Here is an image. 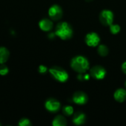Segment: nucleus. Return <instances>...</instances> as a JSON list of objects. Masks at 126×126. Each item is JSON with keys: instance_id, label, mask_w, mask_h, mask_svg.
<instances>
[{"instance_id": "f257e3e1", "label": "nucleus", "mask_w": 126, "mask_h": 126, "mask_svg": "<svg viewBox=\"0 0 126 126\" xmlns=\"http://www.w3.org/2000/svg\"><path fill=\"white\" fill-rule=\"evenodd\" d=\"M71 67L77 73L87 72L90 69V63L88 60L82 55H76L71 61Z\"/></svg>"}, {"instance_id": "f03ea898", "label": "nucleus", "mask_w": 126, "mask_h": 126, "mask_svg": "<svg viewBox=\"0 0 126 126\" xmlns=\"http://www.w3.org/2000/svg\"><path fill=\"white\" fill-rule=\"evenodd\" d=\"M55 35L59 37L62 40L71 39L74 35V30L72 26L65 21H62L57 24L55 29Z\"/></svg>"}, {"instance_id": "7ed1b4c3", "label": "nucleus", "mask_w": 126, "mask_h": 126, "mask_svg": "<svg viewBox=\"0 0 126 126\" xmlns=\"http://www.w3.org/2000/svg\"><path fill=\"white\" fill-rule=\"evenodd\" d=\"M48 72L53 79H55L56 80L60 83H65L69 78V75L68 72L60 66H52L48 69Z\"/></svg>"}, {"instance_id": "20e7f679", "label": "nucleus", "mask_w": 126, "mask_h": 126, "mask_svg": "<svg viewBox=\"0 0 126 126\" xmlns=\"http://www.w3.org/2000/svg\"><path fill=\"white\" fill-rule=\"evenodd\" d=\"M99 18H100V23L102 25L105 27H108V26L109 27L114 22V13L110 10H103L101 11Z\"/></svg>"}, {"instance_id": "39448f33", "label": "nucleus", "mask_w": 126, "mask_h": 126, "mask_svg": "<svg viewBox=\"0 0 126 126\" xmlns=\"http://www.w3.org/2000/svg\"><path fill=\"white\" fill-rule=\"evenodd\" d=\"M90 75L91 77L95 80H102L105 78L106 70L103 66L97 65L90 69Z\"/></svg>"}, {"instance_id": "423d86ee", "label": "nucleus", "mask_w": 126, "mask_h": 126, "mask_svg": "<svg viewBox=\"0 0 126 126\" xmlns=\"http://www.w3.org/2000/svg\"><path fill=\"white\" fill-rule=\"evenodd\" d=\"M63 11L62 7L58 4L52 5L48 10V16L53 21H58L62 18Z\"/></svg>"}, {"instance_id": "0eeeda50", "label": "nucleus", "mask_w": 126, "mask_h": 126, "mask_svg": "<svg viewBox=\"0 0 126 126\" xmlns=\"http://www.w3.org/2000/svg\"><path fill=\"white\" fill-rule=\"evenodd\" d=\"M85 42L90 47H96L100 43V38L99 35L94 32H88L85 37Z\"/></svg>"}, {"instance_id": "6e6552de", "label": "nucleus", "mask_w": 126, "mask_h": 126, "mask_svg": "<svg viewBox=\"0 0 126 126\" xmlns=\"http://www.w3.org/2000/svg\"><path fill=\"white\" fill-rule=\"evenodd\" d=\"M45 107L47 111L51 113H56L61 109V103L59 100L54 98H49L45 103Z\"/></svg>"}, {"instance_id": "1a4fd4ad", "label": "nucleus", "mask_w": 126, "mask_h": 126, "mask_svg": "<svg viewBox=\"0 0 126 126\" xmlns=\"http://www.w3.org/2000/svg\"><path fill=\"white\" fill-rule=\"evenodd\" d=\"M72 100L74 103L79 105V106H82L88 103V97L86 94V93H85L84 92L77 91L73 94Z\"/></svg>"}, {"instance_id": "9d476101", "label": "nucleus", "mask_w": 126, "mask_h": 126, "mask_svg": "<svg viewBox=\"0 0 126 126\" xmlns=\"http://www.w3.org/2000/svg\"><path fill=\"white\" fill-rule=\"evenodd\" d=\"M72 122L76 126H81L85 123L86 122V115L85 113L82 111H77L76 112L72 119Z\"/></svg>"}, {"instance_id": "9b49d317", "label": "nucleus", "mask_w": 126, "mask_h": 126, "mask_svg": "<svg viewBox=\"0 0 126 126\" xmlns=\"http://www.w3.org/2000/svg\"><path fill=\"white\" fill-rule=\"evenodd\" d=\"M39 28L44 31V32H49L50 31L53 27V21L50 19L48 18H43L39 22Z\"/></svg>"}, {"instance_id": "f8f14e48", "label": "nucleus", "mask_w": 126, "mask_h": 126, "mask_svg": "<svg viewBox=\"0 0 126 126\" xmlns=\"http://www.w3.org/2000/svg\"><path fill=\"white\" fill-rule=\"evenodd\" d=\"M114 97L116 101L119 103H123L126 100V90L123 88L117 89L114 94Z\"/></svg>"}, {"instance_id": "ddd939ff", "label": "nucleus", "mask_w": 126, "mask_h": 126, "mask_svg": "<svg viewBox=\"0 0 126 126\" xmlns=\"http://www.w3.org/2000/svg\"><path fill=\"white\" fill-rule=\"evenodd\" d=\"M10 52L5 47H0V64L4 63L9 58Z\"/></svg>"}, {"instance_id": "4468645a", "label": "nucleus", "mask_w": 126, "mask_h": 126, "mask_svg": "<svg viewBox=\"0 0 126 126\" xmlns=\"http://www.w3.org/2000/svg\"><path fill=\"white\" fill-rule=\"evenodd\" d=\"M52 125L53 126H65L67 125V121L62 115H57L53 118Z\"/></svg>"}, {"instance_id": "2eb2a0df", "label": "nucleus", "mask_w": 126, "mask_h": 126, "mask_svg": "<svg viewBox=\"0 0 126 126\" xmlns=\"http://www.w3.org/2000/svg\"><path fill=\"white\" fill-rule=\"evenodd\" d=\"M97 52L98 54L102 56V57H105L108 55V52H109V49H108V47L107 46H105V44H100L99 45L98 47V49H97Z\"/></svg>"}, {"instance_id": "dca6fc26", "label": "nucleus", "mask_w": 126, "mask_h": 126, "mask_svg": "<svg viewBox=\"0 0 126 126\" xmlns=\"http://www.w3.org/2000/svg\"><path fill=\"white\" fill-rule=\"evenodd\" d=\"M109 30H110V32L111 34L113 35H117L118 34L120 30H121V27L119 24H112L109 26Z\"/></svg>"}, {"instance_id": "f3484780", "label": "nucleus", "mask_w": 126, "mask_h": 126, "mask_svg": "<svg viewBox=\"0 0 126 126\" xmlns=\"http://www.w3.org/2000/svg\"><path fill=\"white\" fill-rule=\"evenodd\" d=\"M62 113L64 115L70 117L74 114V108L71 106H65L62 108Z\"/></svg>"}, {"instance_id": "a211bd4d", "label": "nucleus", "mask_w": 126, "mask_h": 126, "mask_svg": "<svg viewBox=\"0 0 126 126\" xmlns=\"http://www.w3.org/2000/svg\"><path fill=\"white\" fill-rule=\"evenodd\" d=\"M91 78V75L90 74H88L86 72H84V73H78L77 76H76V78L79 81H86V80H88Z\"/></svg>"}, {"instance_id": "6ab92c4d", "label": "nucleus", "mask_w": 126, "mask_h": 126, "mask_svg": "<svg viewBox=\"0 0 126 126\" xmlns=\"http://www.w3.org/2000/svg\"><path fill=\"white\" fill-rule=\"evenodd\" d=\"M9 72V69L7 68V66L3 64L0 65V75L1 76H4L6 75H7V73Z\"/></svg>"}, {"instance_id": "aec40b11", "label": "nucleus", "mask_w": 126, "mask_h": 126, "mask_svg": "<svg viewBox=\"0 0 126 126\" xmlns=\"http://www.w3.org/2000/svg\"><path fill=\"white\" fill-rule=\"evenodd\" d=\"M18 125L19 126H31V123L30 121L27 119V118H22L19 120Z\"/></svg>"}, {"instance_id": "412c9836", "label": "nucleus", "mask_w": 126, "mask_h": 126, "mask_svg": "<svg viewBox=\"0 0 126 126\" xmlns=\"http://www.w3.org/2000/svg\"><path fill=\"white\" fill-rule=\"evenodd\" d=\"M49 69H48V67L45 65H40L38 68V71L40 74H45L48 71Z\"/></svg>"}, {"instance_id": "4be33fe9", "label": "nucleus", "mask_w": 126, "mask_h": 126, "mask_svg": "<svg viewBox=\"0 0 126 126\" xmlns=\"http://www.w3.org/2000/svg\"><path fill=\"white\" fill-rule=\"evenodd\" d=\"M122 71L123 72L124 74L126 75V61H125L123 64H122Z\"/></svg>"}, {"instance_id": "5701e85b", "label": "nucleus", "mask_w": 126, "mask_h": 126, "mask_svg": "<svg viewBox=\"0 0 126 126\" xmlns=\"http://www.w3.org/2000/svg\"><path fill=\"white\" fill-rule=\"evenodd\" d=\"M85 1H87V2H91V1H92L93 0H85Z\"/></svg>"}, {"instance_id": "b1692460", "label": "nucleus", "mask_w": 126, "mask_h": 126, "mask_svg": "<svg viewBox=\"0 0 126 126\" xmlns=\"http://www.w3.org/2000/svg\"><path fill=\"white\" fill-rule=\"evenodd\" d=\"M125 86H126V83H125Z\"/></svg>"}, {"instance_id": "393cba45", "label": "nucleus", "mask_w": 126, "mask_h": 126, "mask_svg": "<svg viewBox=\"0 0 126 126\" xmlns=\"http://www.w3.org/2000/svg\"><path fill=\"white\" fill-rule=\"evenodd\" d=\"M0 126H1V123H0Z\"/></svg>"}]
</instances>
